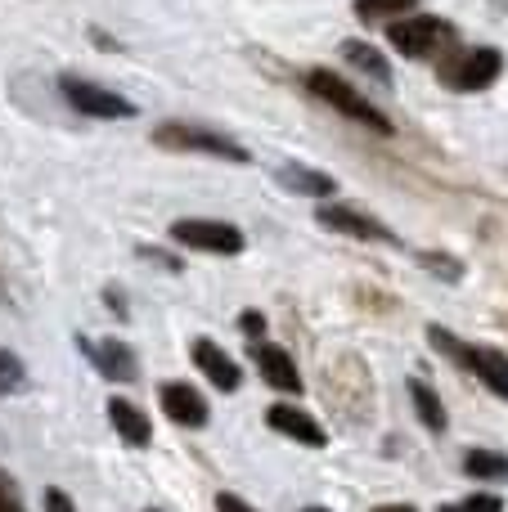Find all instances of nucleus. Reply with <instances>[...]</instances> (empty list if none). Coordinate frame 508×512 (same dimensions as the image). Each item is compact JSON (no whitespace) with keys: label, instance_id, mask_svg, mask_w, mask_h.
<instances>
[{"label":"nucleus","instance_id":"10","mask_svg":"<svg viewBox=\"0 0 508 512\" xmlns=\"http://www.w3.org/2000/svg\"><path fill=\"white\" fill-rule=\"evenodd\" d=\"M252 360L261 369V382L275 391H288V396H302V373H297L293 355L284 346H270V342H257L252 346Z\"/></svg>","mask_w":508,"mask_h":512},{"label":"nucleus","instance_id":"27","mask_svg":"<svg viewBox=\"0 0 508 512\" xmlns=\"http://www.w3.org/2000/svg\"><path fill=\"white\" fill-rule=\"evenodd\" d=\"M239 328H243V333H248V337H261V328H266V319H261L257 310H248V315L239 319Z\"/></svg>","mask_w":508,"mask_h":512},{"label":"nucleus","instance_id":"28","mask_svg":"<svg viewBox=\"0 0 508 512\" xmlns=\"http://www.w3.org/2000/svg\"><path fill=\"white\" fill-rule=\"evenodd\" d=\"M374 512H414L410 504H387V508H374Z\"/></svg>","mask_w":508,"mask_h":512},{"label":"nucleus","instance_id":"2","mask_svg":"<svg viewBox=\"0 0 508 512\" xmlns=\"http://www.w3.org/2000/svg\"><path fill=\"white\" fill-rule=\"evenodd\" d=\"M306 90H311L320 104H329V108H338L342 117H351L356 126H369V131H378V135H392L396 126H392V117L383 113V108H374L360 90H351L347 81L338 77V72H329V68H311L306 72Z\"/></svg>","mask_w":508,"mask_h":512},{"label":"nucleus","instance_id":"12","mask_svg":"<svg viewBox=\"0 0 508 512\" xmlns=\"http://www.w3.org/2000/svg\"><path fill=\"white\" fill-rule=\"evenodd\" d=\"M189 355H194V364L203 369V378L212 382L216 391H239V382H243L239 364H234L230 355H225L221 346L212 342V337H198V342L189 346Z\"/></svg>","mask_w":508,"mask_h":512},{"label":"nucleus","instance_id":"30","mask_svg":"<svg viewBox=\"0 0 508 512\" xmlns=\"http://www.w3.org/2000/svg\"><path fill=\"white\" fill-rule=\"evenodd\" d=\"M149 512H153V508H149Z\"/></svg>","mask_w":508,"mask_h":512},{"label":"nucleus","instance_id":"16","mask_svg":"<svg viewBox=\"0 0 508 512\" xmlns=\"http://www.w3.org/2000/svg\"><path fill=\"white\" fill-rule=\"evenodd\" d=\"M279 185L293 189V194L302 198H333V176H324V171H311V167H297V162H288V167H279Z\"/></svg>","mask_w":508,"mask_h":512},{"label":"nucleus","instance_id":"22","mask_svg":"<svg viewBox=\"0 0 508 512\" xmlns=\"http://www.w3.org/2000/svg\"><path fill=\"white\" fill-rule=\"evenodd\" d=\"M23 387V360L14 351H0V396Z\"/></svg>","mask_w":508,"mask_h":512},{"label":"nucleus","instance_id":"21","mask_svg":"<svg viewBox=\"0 0 508 512\" xmlns=\"http://www.w3.org/2000/svg\"><path fill=\"white\" fill-rule=\"evenodd\" d=\"M419 265L423 270H432L437 279H446V283H459L464 279V265L455 261V256H441V252H419Z\"/></svg>","mask_w":508,"mask_h":512},{"label":"nucleus","instance_id":"4","mask_svg":"<svg viewBox=\"0 0 508 512\" xmlns=\"http://www.w3.org/2000/svg\"><path fill=\"white\" fill-rule=\"evenodd\" d=\"M153 144L171 153H207V158H221V162H248V149L239 140L221 131H207V126H185V122H162L153 131Z\"/></svg>","mask_w":508,"mask_h":512},{"label":"nucleus","instance_id":"24","mask_svg":"<svg viewBox=\"0 0 508 512\" xmlns=\"http://www.w3.org/2000/svg\"><path fill=\"white\" fill-rule=\"evenodd\" d=\"M0 512H27L23 504H18V486L5 477V472H0Z\"/></svg>","mask_w":508,"mask_h":512},{"label":"nucleus","instance_id":"1","mask_svg":"<svg viewBox=\"0 0 508 512\" xmlns=\"http://www.w3.org/2000/svg\"><path fill=\"white\" fill-rule=\"evenodd\" d=\"M432 346H437L446 360H455L459 369H468L486 391H495L500 400H508V355L495 351V346H477V342H459L455 333H446L441 324L428 328Z\"/></svg>","mask_w":508,"mask_h":512},{"label":"nucleus","instance_id":"5","mask_svg":"<svg viewBox=\"0 0 508 512\" xmlns=\"http://www.w3.org/2000/svg\"><path fill=\"white\" fill-rule=\"evenodd\" d=\"M500 72H504V54L477 45V50H450V59H441L437 77H441V86L473 95V90L495 86V77H500Z\"/></svg>","mask_w":508,"mask_h":512},{"label":"nucleus","instance_id":"25","mask_svg":"<svg viewBox=\"0 0 508 512\" xmlns=\"http://www.w3.org/2000/svg\"><path fill=\"white\" fill-rule=\"evenodd\" d=\"M45 512H77L63 490H45Z\"/></svg>","mask_w":508,"mask_h":512},{"label":"nucleus","instance_id":"17","mask_svg":"<svg viewBox=\"0 0 508 512\" xmlns=\"http://www.w3.org/2000/svg\"><path fill=\"white\" fill-rule=\"evenodd\" d=\"M410 400H414V409H419V418L428 423V432H446V405H441V396H437V387L432 382H423V378H410Z\"/></svg>","mask_w":508,"mask_h":512},{"label":"nucleus","instance_id":"20","mask_svg":"<svg viewBox=\"0 0 508 512\" xmlns=\"http://www.w3.org/2000/svg\"><path fill=\"white\" fill-rule=\"evenodd\" d=\"M464 472L473 481H508V454H491V450H473L464 459Z\"/></svg>","mask_w":508,"mask_h":512},{"label":"nucleus","instance_id":"6","mask_svg":"<svg viewBox=\"0 0 508 512\" xmlns=\"http://www.w3.org/2000/svg\"><path fill=\"white\" fill-rule=\"evenodd\" d=\"M329 400L351 414L356 423H365L369 409H374V382H369V369L356 360V355H342L329 369Z\"/></svg>","mask_w":508,"mask_h":512},{"label":"nucleus","instance_id":"8","mask_svg":"<svg viewBox=\"0 0 508 512\" xmlns=\"http://www.w3.org/2000/svg\"><path fill=\"white\" fill-rule=\"evenodd\" d=\"M171 239L180 248H194V252H212V256H239L243 252V230L225 221H203V216H185V221L171 225Z\"/></svg>","mask_w":508,"mask_h":512},{"label":"nucleus","instance_id":"14","mask_svg":"<svg viewBox=\"0 0 508 512\" xmlns=\"http://www.w3.org/2000/svg\"><path fill=\"white\" fill-rule=\"evenodd\" d=\"M81 351L95 360V369L104 373L108 382H135V373H140V364H135V355H131V346H122V342H81Z\"/></svg>","mask_w":508,"mask_h":512},{"label":"nucleus","instance_id":"7","mask_svg":"<svg viewBox=\"0 0 508 512\" xmlns=\"http://www.w3.org/2000/svg\"><path fill=\"white\" fill-rule=\"evenodd\" d=\"M59 90L63 99H68L77 113L86 117H99V122H126V117H135V104L122 95H113L108 86H99V81H86V77H59Z\"/></svg>","mask_w":508,"mask_h":512},{"label":"nucleus","instance_id":"29","mask_svg":"<svg viewBox=\"0 0 508 512\" xmlns=\"http://www.w3.org/2000/svg\"><path fill=\"white\" fill-rule=\"evenodd\" d=\"M302 512H329V508H302Z\"/></svg>","mask_w":508,"mask_h":512},{"label":"nucleus","instance_id":"26","mask_svg":"<svg viewBox=\"0 0 508 512\" xmlns=\"http://www.w3.org/2000/svg\"><path fill=\"white\" fill-rule=\"evenodd\" d=\"M216 512H257V508L243 504L239 495H216Z\"/></svg>","mask_w":508,"mask_h":512},{"label":"nucleus","instance_id":"3","mask_svg":"<svg viewBox=\"0 0 508 512\" xmlns=\"http://www.w3.org/2000/svg\"><path fill=\"white\" fill-rule=\"evenodd\" d=\"M387 41L405 54V59H437L446 50H459V32L455 23L437 14H414V18H396L387 23Z\"/></svg>","mask_w":508,"mask_h":512},{"label":"nucleus","instance_id":"11","mask_svg":"<svg viewBox=\"0 0 508 512\" xmlns=\"http://www.w3.org/2000/svg\"><path fill=\"white\" fill-rule=\"evenodd\" d=\"M266 423L275 427L279 436H288V441H297V445H311V450L329 445V432H324V427L315 423L306 409H297V405H270L266 409Z\"/></svg>","mask_w":508,"mask_h":512},{"label":"nucleus","instance_id":"15","mask_svg":"<svg viewBox=\"0 0 508 512\" xmlns=\"http://www.w3.org/2000/svg\"><path fill=\"white\" fill-rule=\"evenodd\" d=\"M108 418H113V432L122 436L126 445H149L153 441V423L144 418V409L131 405V400L113 396V400H108Z\"/></svg>","mask_w":508,"mask_h":512},{"label":"nucleus","instance_id":"18","mask_svg":"<svg viewBox=\"0 0 508 512\" xmlns=\"http://www.w3.org/2000/svg\"><path fill=\"white\" fill-rule=\"evenodd\" d=\"M342 59H347L351 68H360L365 77H374L378 86H392V68H387V59L374 50V45H365V41H347V45H342Z\"/></svg>","mask_w":508,"mask_h":512},{"label":"nucleus","instance_id":"13","mask_svg":"<svg viewBox=\"0 0 508 512\" xmlns=\"http://www.w3.org/2000/svg\"><path fill=\"white\" fill-rule=\"evenodd\" d=\"M158 400H162V414H167L171 423H180V427H203L207 423V400L198 396L189 382H162Z\"/></svg>","mask_w":508,"mask_h":512},{"label":"nucleus","instance_id":"19","mask_svg":"<svg viewBox=\"0 0 508 512\" xmlns=\"http://www.w3.org/2000/svg\"><path fill=\"white\" fill-rule=\"evenodd\" d=\"M419 0H356V18L360 23H396L401 14H414Z\"/></svg>","mask_w":508,"mask_h":512},{"label":"nucleus","instance_id":"9","mask_svg":"<svg viewBox=\"0 0 508 512\" xmlns=\"http://www.w3.org/2000/svg\"><path fill=\"white\" fill-rule=\"evenodd\" d=\"M315 221H320L324 230L342 234V239H360V243H387V248H396V243H401L392 230H387V225H378L374 216L356 212V207H347V203H324L320 212H315Z\"/></svg>","mask_w":508,"mask_h":512},{"label":"nucleus","instance_id":"23","mask_svg":"<svg viewBox=\"0 0 508 512\" xmlns=\"http://www.w3.org/2000/svg\"><path fill=\"white\" fill-rule=\"evenodd\" d=\"M441 512H504L500 495H468L459 504H441Z\"/></svg>","mask_w":508,"mask_h":512}]
</instances>
